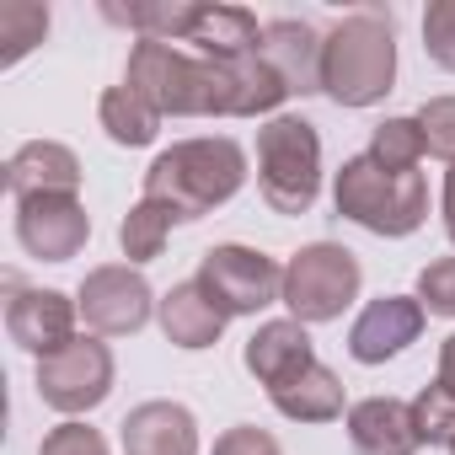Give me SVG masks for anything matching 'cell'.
<instances>
[{"label": "cell", "mask_w": 455, "mask_h": 455, "mask_svg": "<svg viewBox=\"0 0 455 455\" xmlns=\"http://www.w3.org/2000/svg\"><path fill=\"white\" fill-rule=\"evenodd\" d=\"M242 182H247V150L225 134H209V140H177L172 150H161L145 172L140 198H156L177 214V225H193L220 204H231Z\"/></svg>", "instance_id": "obj_1"}, {"label": "cell", "mask_w": 455, "mask_h": 455, "mask_svg": "<svg viewBox=\"0 0 455 455\" xmlns=\"http://www.w3.org/2000/svg\"><path fill=\"white\" fill-rule=\"evenodd\" d=\"M396 81V33L386 12L343 17L322 44V92L338 108H375Z\"/></svg>", "instance_id": "obj_2"}, {"label": "cell", "mask_w": 455, "mask_h": 455, "mask_svg": "<svg viewBox=\"0 0 455 455\" xmlns=\"http://www.w3.org/2000/svg\"><path fill=\"white\" fill-rule=\"evenodd\" d=\"M332 209L370 236H412L428 220V182L423 172H386L370 150L348 156L332 177Z\"/></svg>", "instance_id": "obj_3"}, {"label": "cell", "mask_w": 455, "mask_h": 455, "mask_svg": "<svg viewBox=\"0 0 455 455\" xmlns=\"http://www.w3.org/2000/svg\"><path fill=\"white\" fill-rule=\"evenodd\" d=\"M258 188L274 214H306L322 193V134L316 124L279 113L258 129Z\"/></svg>", "instance_id": "obj_4"}, {"label": "cell", "mask_w": 455, "mask_h": 455, "mask_svg": "<svg viewBox=\"0 0 455 455\" xmlns=\"http://www.w3.org/2000/svg\"><path fill=\"white\" fill-rule=\"evenodd\" d=\"M364 268L348 247L338 242H311L284 263V306L295 322L316 327V322H338L354 300H359Z\"/></svg>", "instance_id": "obj_5"}, {"label": "cell", "mask_w": 455, "mask_h": 455, "mask_svg": "<svg viewBox=\"0 0 455 455\" xmlns=\"http://www.w3.org/2000/svg\"><path fill=\"white\" fill-rule=\"evenodd\" d=\"M193 279L204 284V295H209L225 316H258V311H268L274 300H284V268H279L268 252L236 247V242H231V247H209Z\"/></svg>", "instance_id": "obj_6"}, {"label": "cell", "mask_w": 455, "mask_h": 455, "mask_svg": "<svg viewBox=\"0 0 455 455\" xmlns=\"http://www.w3.org/2000/svg\"><path fill=\"white\" fill-rule=\"evenodd\" d=\"M113 375H118L113 370V348L102 338H76L60 354L38 359V396H44V407L65 412V418H81V412L108 402Z\"/></svg>", "instance_id": "obj_7"}, {"label": "cell", "mask_w": 455, "mask_h": 455, "mask_svg": "<svg viewBox=\"0 0 455 455\" xmlns=\"http://www.w3.org/2000/svg\"><path fill=\"white\" fill-rule=\"evenodd\" d=\"M76 306H81V322H86L97 338H129V332H140V327L150 322V311H156L161 300L150 295V284H145L140 268H129V263H102V268H92V274L81 279Z\"/></svg>", "instance_id": "obj_8"}, {"label": "cell", "mask_w": 455, "mask_h": 455, "mask_svg": "<svg viewBox=\"0 0 455 455\" xmlns=\"http://www.w3.org/2000/svg\"><path fill=\"white\" fill-rule=\"evenodd\" d=\"M17 242L38 263H70L92 242V214L70 193H44L17 204Z\"/></svg>", "instance_id": "obj_9"}, {"label": "cell", "mask_w": 455, "mask_h": 455, "mask_svg": "<svg viewBox=\"0 0 455 455\" xmlns=\"http://www.w3.org/2000/svg\"><path fill=\"white\" fill-rule=\"evenodd\" d=\"M76 316H81V306H76L70 295L12 284V300H6V332H12L17 348H28V354H38V359L60 354L65 343L81 338V332H76Z\"/></svg>", "instance_id": "obj_10"}, {"label": "cell", "mask_w": 455, "mask_h": 455, "mask_svg": "<svg viewBox=\"0 0 455 455\" xmlns=\"http://www.w3.org/2000/svg\"><path fill=\"white\" fill-rule=\"evenodd\" d=\"M423 306H418V295H380V300H370L359 316H354V327H348V354L359 359V364H386V359H396L407 343H418V332H423Z\"/></svg>", "instance_id": "obj_11"}, {"label": "cell", "mask_w": 455, "mask_h": 455, "mask_svg": "<svg viewBox=\"0 0 455 455\" xmlns=\"http://www.w3.org/2000/svg\"><path fill=\"white\" fill-rule=\"evenodd\" d=\"M348 444L354 455H418V423H412V402L396 396H364L343 412Z\"/></svg>", "instance_id": "obj_12"}, {"label": "cell", "mask_w": 455, "mask_h": 455, "mask_svg": "<svg viewBox=\"0 0 455 455\" xmlns=\"http://www.w3.org/2000/svg\"><path fill=\"white\" fill-rule=\"evenodd\" d=\"M322 33L300 17H279L263 22V60L279 70V81L290 86V97H311L322 92Z\"/></svg>", "instance_id": "obj_13"}, {"label": "cell", "mask_w": 455, "mask_h": 455, "mask_svg": "<svg viewBox=\"0 0 455 455\" xmlns=\"http://www.w3.org/2000/svg\"><path fill=\"white\" fill-rule=\"evenodd\" d=\"M6 188L12 198H44V193H70L81 188V156L60 140H28L12 161H6Z\"/></svg>", "instance_id": "obj_14"}, {"label": "cell", "mask_w": 455, "mask_h": 455, "mask_svg": "<svg viewBox=\"0 0 455 455\" xmlns=\"http://www.w3.org/2000/svg\"><path fill=\"white\" fill-rule=\"evenodd\" d=\"M118 434L124 455H198V423L182 402H140Z\"/></svg>", "instance_id": "obj_15"}, {"label": "cell", "mask_w": 455, "mask_h": 455, "mask_svg": "<svg viewBox=\"0 0 455 455\" xmlns=\"http://www.w3.org/2000/svg\"><path fill=\"white\" fill-rule=\"evenodd\" d=\"M156 316H161L166 343H172V348H188V354L214 348V343H220V332H225V322H231V316H225V311L204 295V284H198V279L172 284V290L161 295Z\"/></svg>", "instance_id": "obj_16"}, {"label": "cell", "mask_w": 455, "mask_h": 455, "mask_svg": "<svg viewBox=\"0 0 455 455\" xmlns=\"http://www.w3.org/2000/svg\"><path fill=\"white\" fill-rule=\"evenodd\" d=\"M242 364H247V370H252L263 386H279V380L300 375L306 364H316V348H311V332H306V322H295V316L263 322V327L247 338V348H242Z\"/></svg>", "instance_id": "obj_17"}, {"label": "cell", "mask_w": 455, "mask_h": 455, "mask_svg": "<svg viewBox=\"0 0 455 455\" xmlns=\"http://www.w3.org/2000/svg\"><path fill=\"white\" fill-rule=\"evenodd\" d=\"M268 402H274L290 423H332V418H343V380L316 359V364H306L300 375L268 386Z\"/></svg>", "instance_id": "obj_18"}, {"label": "cell", "mask_w": 455, "mask_h": 455, "mask_svg": "<svg viewBox=\"0 0 455 455\" xmlns=\"http://www.w3.org/2000/svg\"><path fill=\"white\" fill-rule=\"evenodd\" d=\"M102 17L134 28L150 44H193L204 6L198 0H134V6H102Z\"/></svg>", "instance_id": "obj_19"}, {"label": "cell", "mask_w": 455, "mask_h": 455, "mask_svg": "<svg viewBox=\"0 0 455 455\" xmlns=\"http://www.w3.org/2000/svg\"><path fill=\"white\" fill-rule=\"evenodd\" d=\"M193 44L204 60H247V54H263V22L247 6H204Z\"/></svg>", "instance_id": "obj_20"}, {"label": "cell", "mask_w": 455, "mask_h": 455, "mask_svg": "<svg viewBox=\"0 0 455 455\" xmlns=\"http://www.w3.org/2000/svg\"><path fill=\"white\" fill-rule=\"evenodd\" d=\"M97 124L108 129L113 145H129V150H140V145H150V140L161 134V113H156L140 92H129V86H108V92H102Z\"/></svg>", "instance_id": "obj_21"}, {"label": "cell", "mask_w": 455, "mask_h": 455, "mask_svg": "<svg viewBox=\"0 0 455 455\" xmlns=\"http://www.w3.org/2000/svg\"><path fill=\"white\" fill-rule=\"evenodd\" d=\"M172 225H177V214H172L166 204L140 198V204L124 214V225H118V247H124V258H129V263H156L161 247H166V236H172Z\"/></svg>", "instance_id": "obj_22"}, {"label": "cell", "mask_w": 455, "mask_h": 455, "mask_svg": "<svg viewBox=\"0 0 455 455\" xmlns=\"http://www.w3.org/2000/svg\"><path fill=\"white\" fill-rule=\"evenodd\" d=\"M423 129H418V118H386V124H375V134H370V156L386 166V172H418V161H423Z\"/></svg>", "instance_id": "obj_23"}, {"label": "cell", "mask_w": 455, "mask_h": 455, "mask_svg": "<svg viewBox=\"0 0 455 455\" xmlns=\"http://www.w3.org/2000/svg\"><path fill=\"white\" fill-rule=\"evenodd\" d=\"M44 38H49V6H33V0H6V6H0V44H6V60H22Z\"/></svg>", "instance_id": "obj_24"}, {"label": "cell", "mask_w": 455, "mask_h": 455, "mask_svg": "<svg viewBox=\"0 0 455 455\" xmlns=\"http://www.w3.org/2000/svg\"><path fill=\"white\" fill-rule=\"evenodd\" d=\"M412 423H418V439L423 444H455V396L444 386H423L412 396Z\"/></svg>", "instance_id": "obj_25"}, {"label": "cell", "mask_w": 455, "mask_h": 455, "mask_svg": "<svg viewBox=\"0 0 455 455\" xmlns=\"http://www.w3.org/2000/svg\"><path fill=\"white\" fill-rule=\"evenodd\" d=\"M412 118H418V129H423L428 156H439V161L455 166V97H428Z\"/></svg>", "instance_id": "obj_26"}, {"label": "cell", "mask_w": 455, "mask_h": 455, "mask_svg": "<svg viewBox=\"0 0 455 455\" xmlns=\"http://www.w3.org/2000/svg\"><path fill=\"white\" fill-rule=\"evenodd\" d=\"M423 54L455 76V0H434L423 12Z\"/></svg>", "instance_id": "obj_27"}, {"label": "cell", "mask_w": 455, "mask_h": 455, "mask_svg": "<svg viewBox=\"0 0 455 455\" xmlns=\"http://www.w3.org/2000/svg\"><path fill=\"white\" fill-rule=\"evenodd\" d=\"M418 306L428 316H455V258H434L418 274Z\"/></svg>", "instance_id": "obj_28"}, {"label": "cell", "mask_w": 455, "mask_h": 455, "mask_svg": "<svg viewBox=\"0 0 455 455\" xmlns=\"http://www.w3.org/2000/svg\"><path fill=\"white\" fill-rule=\"evenodd\" d=\"M38 455H108V439H102L92 423L70 418V423H60V428H49V434H44Z\"/></svg>", "instance_id": "obj_29"}, {"label": "cell", "mask_w": 455, "mask_h": 455, "mask_svg": "<svg viewBox=\"0 0 455 455\" xmlns=\"http://www.w3.org/2000/svg\"><path fill=\"white\" fill-rule=\"evenodd\" d=\"M214 455H284V450H279V439H274L268 428L236 423V428H225V434L214 439Z\"/></svg>", "instance_id": "obj_30"}, {"label": "cell", "mask_w": 455, "mask_h": 455, "mask_svg": "<svg viewBox=\"0 0 455 455\" xmlns=\"http://www.w3.org/2000/svg\"><path fill=\"white\" fill-rule=\"evenodd\" d=\"M434 386H444V391L455 396V332L439 343V375H434Z\"/></svg>", "instance_id": "obj_31"}, {"label": "cell", "mask_w": 455, "mask_h": 455, "mask_svg": "<svg viewBox=\"0 0 455 455\" xmlns=\"http://www.w3.org/2000/svg\"><path fill=\"white\" fill-rule=\"evenodd\" d=\"M439 214H444V236L455 247V166L444 172V193H439Z\"/></svg>", "instance_id": "obj_32"}, {"label": "cell", "mask_w": 455, "mask_h": 455, "mask_svg": "<svg viewBox=\"0 0 455 455\" xmlns=\"http://www.w3.org/2000/svg\"><path fill=\"white\" fill-rule=\"evenodd\" d=\"M450 455H455V444H450Z\"/></svg>", "instance_id": "obj_33"}]
</instances>
